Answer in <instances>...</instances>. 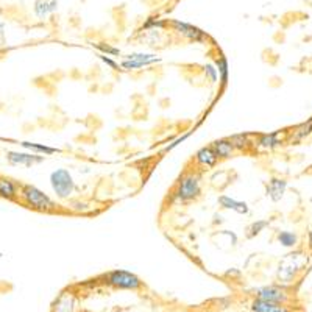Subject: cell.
I'll use <instances>...</instances> for the list:
<instances>
[{"label":"cell","instance_id":"obj_15","mask_svg":"<svg viewBox=\"0 0 312 312\" xmlns=\"http://www.w3.org/2000/svg\"><path fill=\"white\" fill-rule=\"evenodd\" d=\"M58 7V0H36L34 2V13L38 17H46Z\"/></svg>","mask_w":312,"mask_h":312},{"label":"cell","instance_id":"obj_23","mask_svg":"<svg viewBox=\"0 0 312 312\" xmlns=\"http://www.w3.org/2000/svg\"><path fill=\"white\" fill-rule=\"evenodd\" d=\"M97 47L101 50V52H105V53H110V55H119L120 50L119 49H114L111 46H105V44H97Z\"/></svg>","mask_w":312,"mask_h":312},{"label":"cell","instance_id":"obj_5","mask_svg":"<svg viewBox=\"0 0 312 312\" xmlns=\"http://www.w3.org/2000/svg\"><path fill=\"white\" fill-rule=\"evenodd\" d=\"M200 194V178L195 174H187L180 180L178 197L181 200H192Z\"/></svg>","mask_w":312,"mask_h":312},{"label":"cell","instance_id":"obj_3","mask_svg":"<svg viewBox=\"0 0 312 312\" xmlns=\"http://www.w3.org/2000/svg\"><path fill=\"white\" fill-rule=\"evenodd\" d=\"M256 300L268 301V303H276V304H287L290 301V295L287 290L280 286H265L259 287L255 290Z\"/></svg>","mask_w":312,"mask_h":312},{"label":"cell","instance_id":"obj_21","mask_svg":"<svg viewBox=\"0 0 312 312\" xmlns=\"http://www.w3.org/2000/svg\"><path fill=\"white\" fill-rule=\"evenodd\" d=\"M310 131H312V120H309L307 123H303L301 127L297 128L295 137H297V139H303V137H306Z\"/></svg>","mask_w":312,"mask_h":312},{"label":"cell","instance_id":"obj_12","mask_svg":"<svg viewBox=\"0 0 312 312\" xmlns=\"http://www.w3.org/2000/svg\"><path fill=\"white\" fill-rule=\"evenodd\" d=\"M195 159L200 165H204V167H214L219 158L211 147H203L197 152Z\"/></svg>","mask_w":312,"mask_h":312},{"label":"cell","instance_id":"obj_4","mask_svg":"<svg viewBox=\"0 0 312 312\" xmlns=\"http://www.w3.org/2000/svg\"><path fill=\"white\" fill-rule=\"evenodd\" d=\"M108 283L117 289H131V290H136L141 287V280L127 272V270H114L108 275Z\"/></svg>","mask_w":312,"mask_h":312},{"label":"cell","instance_id":"obj_20","mask_svg":"<svg viewBox=\"0 0 312 312\" xmlns=\"http://www.w3.org/2000/svg\"><path fill=\"white\" fill-rule=\"evenodd\" d=\"M268 226V222L267 220H258V222H253L252 225H250L248 228H247V237L248 239H252V237H255V236H258L264 228H267Z\"/></svg>","mask_w":312,"mask_h":312},{"label":"cell","instance_id":"obj_18","mask_svg":"<svg viewBox=\"0 0 312 312\" xmlns=\"http://www.w3.org/2000/svg\"><path fill=\"white\" fill-rule=\"evenodd\" d=\"M280 137H281V131H276L272 134H264L259 139V145H262V147H265V149H272L280 144Z\"/></svg>","mask_w":312,"mask_h":312},{"label":"cell","instance_id":"obj_10","mask_svg":"<svg viewBox=\"0 0 312 312\" xmlns=\"http://www.w3.org/2000/svg\"><path fill=\"white\" fill-rule=\"evenodd\" d=\"M252 310L253 312H292L286 304L268 303V301H262V300H253Z\"/></svg>","mask_w":312,"mask_h":312},{"label":"cell","instance_id":"obj_19","mask_svg":"<svg viewBox=\"0 0 312 312\" xmlns=\"http://www.w3.org/2000/svg\"><path fill=\"white\" fill-rule=\"evenodd\" d=\"M278 240L283 247H295L297 242H298V237L295 233H290V231H281L278 234Z\"/></svg>","mask_w":312,"mask_h":312},{"label":"cell","instance_id":"obj_8","mask_svg":"<svg viewBox=\"0 0 312 312\" xmlns=\"http://www.w3.org/2000/svg\"><path fill=\"white\" fill-rule=\"evenodd\" d=\"M287 187V181L281 180V178H272L267 184V195L272 198L273 201H278L283 198L284 191Z\"/></svg>","mask_w":312,"mask_h":312},{"label":"cell","instance_id":"obj_22","mask_svg":"<svg viewBox=\"0 0 312 312\" xmlns=\"http://www.w3.org/2000/svg\"><path fill=\"white\" fill-rule=\"evenodd\" d=\"M217 66H219V69H220V72H222L223 81H226V77H228V64H226V61H225L223 58H220V59L217 61Z\"/></svg>","mask_w":312,"mask_h":312},{"label":"cell","instance_id":"obj_9","mask_svg":"<svg viewBox=\"0 0 312 312\" xmlns=\"http://www.w3.org/2000/svg\"><path fill=\"white\" fill-rule=\"evenodd\" d=\"M172 25L177 28V31H180L181 34H184L186 38L189 39H194V41H200L204 38V33L197 28V27H192L189 24H184V22H180V20H172Z\"/></svg>","mask_w":312,"mask_h":312},{"label":"cell","instance_id":"obj_17","mask_svg":"<svg viewBox=\"0 0 312 312\" xmlns=\"http://www.w3.org/2000/svg\"><path fill=\"white\" fill-rule=\"evenodd\" d=\"M74 298L71 295H62L55 303V312H72Z\"/></svg>","mask_w":312,"mask_h":312},{"label":"cell","instance_id":"obj_13","mask_svg":"<svg viewBox=\"0 0 312 312\" xmlns=\"http://www.w3.org/2000/svg\"><path fill=\"white\" fill-rule=\"evenodd\" d=\"M214 153L217 155V158H230L233 153H234V145L231 144L230 139H220V141H216L213 144V147Z\"/></svg>","mask_w":312,"mask_h":312},{"label":"cell","instance_id":"obj_16","mask_svg":"<svg viewBox=\"0 0 312 312\" xmlns=\"http://www.w3.org/2000/svg\"><path fill=\"white\" fill-rule=\"evenodd\" d=\"M24 149H28L31 152H34L36 155L38 153H43V155H53V153H58L59 150L58 149H53V147H47L44 144H34V142H20Z\"/></svg>","mask_w":312,"mask_h":312},{"label":"cell","instance_id":"obj_6","mask_svg":"<svg viewBox=\"0 0 312 312\" xmlns=\"http://www.w3.org/2000/svg\"><path fill=\"white\" fill-rule=\"evenodd\" d=\"M7 161L13 165H25L31 167L34 164L44 161V156H39L36 153H19V152H7Z\"/></svg>","mask_w":312,"mask_h":312},{"label":"cell","instance_id":"obj_7","mask_svg":"<svg viewBox=\"0 0 312 312\" xmlns=\"http://www.w3.org/2000/svg\"><path fill=\"white\" fill-rule=\"evenodd\" d=\"M128 59L122 62V67L125 69H137L142 66L152 64V62L159 61V58L156 55H145V53H133L127 56Z\"/></svg>","mask_w":312,"mask_h":312},{"label":"cell","instance_id":"obj_24","mask_svg":"<svg viewBox=\"0 0 312 312\" xmlns=\"http://www.w3.org/2000/svg\"><path fill=\"white\" fill-rule=\"evenodd\" d=\"M309 242H310V247H312V230H310V233H309Z\"/></svg>","mask_w":312,"mask_h":312},{"label":"cell","instance_id":"obj_14","mask_svg":"<svg viewBox=\"0 0 312 312\" xmlns=\"http://www.w3.org/2000/svg\"><path fill=\"white\" fill-rule=\"evenodd\" d=\"M0 197L7 200L17 198V186L13 180L0 177Z\"/></svg>","mask_w":312,"mask_h":312},{"label":"cell","instance_id":"obj_1","mask_svg":"<svg viewBox=\"0 0 312 312\" xmlns=\"http://www.w3.org/2000/svg\"><path fill=\"white\" fill-rule=\"evenodd\" d=\"M20 197H22L24 203L28 207L36 210V211H41V213H49L55 207L50 197L47 194H44L43 191H39L38 187L31 186V184H24L22 187H20Z\"/></svg>","mask_w":312,"mask_h":312},{"label":"cell","instance_id":"obj_11","mask_svg":"<svg viewBox=\"0 0 312 312\" xmlns=\"http://www.w3.org/2000/svg\"><path fill=\"white\" fill-rule=\"evenodd\" d=\"M219 203H220L222 207H225V210H231V211H236L239 214H247L248 213V204L245 201H237V200L228 197V195L219 197Z\"/></svg>","mask_w":312,"mask_h":312},{"label":"cell","instance_id":"obj_2","mask_svg":"<svg viewBox=\"0 0 312 312\" xmlns=\"http://www.w3.org/2000/svg\"><path fill=\"white\" fill-rule=\"evenodd\" d=\"M50 183H52V187L53 191L56 192V195L59 198H66L69 197L72 192H74V180L69 174V170L66 169H58L55 170L52 175H50Z\"/></svg>","mask_w":312,"mask_h":312}]
</instances>
